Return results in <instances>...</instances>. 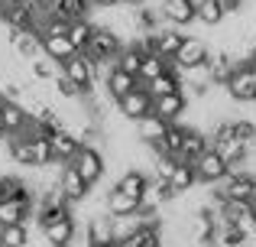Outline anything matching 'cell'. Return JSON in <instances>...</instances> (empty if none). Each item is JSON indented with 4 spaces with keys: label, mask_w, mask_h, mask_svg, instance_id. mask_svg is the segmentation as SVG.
Here are the masks:
<instances>
[{
    "label": "cell",
    "mask_w": 256,
    "mask_h": 247,
    "mask_svg": "<svg viewBox=\"0 0 256 247\" xmlns=\"http://www.w3.org/2000/svg\"><path fill=\"white\" fill-rule=\"evenodd\" d=\"M120 49H124V39L117 36V33L110 30V26L104 23H94V33H91V43H88V59H91L94 65H114L120 56Z\"/></svg>",
    "instance_id": "obj_1"
},
{
    "label": "cell",
    "mask_w": 256,
    "mask_h": 247,
    "mask_svg": "<svg viewBox=\"0 0 256 247\" xmlns=\"http://www.w3.org/2000/svg\"><path fill=\"white\" fill-rule=\"evenodd\" d=\"M211 146L227 159V166H230V169H244L246 156H250V150H246V146L240 143L237 137H234V124H224V121L214 127V133H211Z\"/></svg>",
    "instance_id": "obj_2"
},
{
    "label": "cell",
    "mask_w": 256,
    "mask_h": 247,
    "mask_svg": "<svg viewBox=\"0 0 256 247\" xmlns=\"http://www.w3.org/2000/svg\"><path fill=\"white\" fill-rule=\"evenodd\" d=\"M72 166L78 169V176H82L88 185H98L100 179H104V172H107V159H104V153H100L94 143L78 146V153L72 156Z\"/></svg>",
    "instance_id": "obj_3"
},
{
    "label": "cell",
    "mask_w": 256,
    "mask_h": 247,
    "mask_svg": "<svg viewBox=\"0 0 256 247\" xmlns=\"http://www.w3.org/2000/svg\"><path fill=\"white\" fill-rule=\"evenodd\" d=\"M39 234L46 237L52 247H72L78 237V218H75V208L65 211V215H56L52 221H46L39 228Z\"/></svg>",
    "instance_id": "obj_4"
},
{
    "label": "cell",
    "mask_w": 256,
    "mask_h": 247,
    "mask_svg": "<svg viewBox=\"0 0 256 247\" xmlns=\"http://www.w3.org/2000/svg\"><path fill=\"white\" fill-rule=\"evenodd\" d=\"M192 166H194V176H198V182H208V185H214V182H220V179L230 172V166H227V159L220 156L214 146H208V150H201L198 156L192 159Z\"/></svg>",
    "instance_id": "obj_5"
},
{
    "label": "cell",
    "mask_w": 256,
    "mask_h": 247,
    "mask_svg": "<svg viewBox=\"0 0 256 247\" xmlns=\"http://www.w3.org/2000/svg\"><path fill=\"white\" fill-rule=\"evenodd\" d=\"M62 72L72 78V82L82 88V95H91L94 91V78H98V65L88 59V52H75L72 59L62 62Z\"/></svg>",
    "instance_id": "obj_6"
},
{
    "label": "cell",
    "mask_w": 256,
    "mask_h": 247,
    "mask_svg": "<svg viewBox=\"0 0 256 247\" xmlns=\"http://www.w3.org/2000/svg\"><path fill=\"white\" fill-rule=\"evenodd\" d=\"M224 91H227V98H230V101H240V104L256 101V82H253V75H250V62H246V65L237 62V69L230 72Z\"/></svg>",
    "instance_id": "obj_7"
},
{
    "label": "cell",
    "mask_w": 256,
    "mask_h": 247,
    "mask_svg": "<svg viewBox=\"0 0 256 247\" xmlns=\"http://www.w3.org/2000/svg\"><path fill=\"white\" fill-rule=\"evenodd\" d=\"M150 111H152V95L146 91V85H143V82H140L136 88L130 91V95H124V98L117 101V114L124 117V121H130V124L136 121V117L150 114Z\"/></svg>",
    "instance_id": "obj_8"
},
{
    "label": "cell",
    "mask_w": 256,
    "mask_h": 247,
    "mask_svg": "<svg viewBox=\"0 0 256 247\" xmlns=\"http://www.w3.org/2000/svg\"><path fill=\"white\" fill-rule=\"evenodd\" d=\"M56 185L62 189V195L68 198L72 205H82L84 198H88V192H91V185L84 182L82 176H78V169L72 163H62L58 166V179H56Z\"/></svg>",
    "instance_id": "obj_9"
},
{
    "label": "cell",
    "mask_w": 256,
    "mask_h": 247,
    "mask_svg": "<svg viewBox=\"0 0 256 247\" xmlns=\"http://www.w3.org/2000/svg\"><path fill=\"white\" fill-rule=\"evenodd\" d=\"M159 17L169 26H192L194 23V0H159Z\"/></svg>",
    "instance_id": "obj_10"
},
{
    "label": "cell",
    "mask_w": 256,
    "mask_h": 247,
    "mask_svg": "<svg viewBox=\"0 0 256 247\" xmlns=\"http://www.w3.org/2000/svg\"><path fill=\"white\" fill-rule=\"evenodd\" d=\"M133 130H136V143H146V146H156L159 140L166 137V130H169V121H162L159 114H143L133 121Z\"/></svg>",
    "instance_id": "obj_11"
},
{
    "label": "cell",
    "mask_w": 256,
    "mask_h": 247,
    "mask_svg": "<svg viewBox=\"0 0 256 247\" xmlns=\"http://www.w3.org/2000/svg\"><path fill=\"white\" fill-rule=\"evenodd\" d=\"M49 146H52V163H72V156L78 153L82 140L68 130V127H58L49 133Z\"/></svg>",
    "instance_id": "obj_12"
},
{
    "label": "cell",
    "mask_w": 256,
    "mask_h": 247,
    "mask_svg": "<svg viewBox=\"0 0 256 247\" xmlns=\"http://www.w3.org/2000/svg\"><path fill=\"white\" fill-rule=\"evenodd\" d=\"M185 111H188V101H185V95H182V88L178 91H169V95H159V98H152V114H159L162 121H182L185 117Z\"/></svg>",
    "instance_id": "obj_13"
},
{
    "label": "cell",
    "mask_w": 256,
    "mask_h": 247,
    "mask_svg": "<svg viewBox=\"0 0 256 247\" xmlns=\"http://www.w3.org/2000/svg\"><path fill=\"white\" fill-rule=\"evenodd\" d=\"M136 85H140V78L130 75V72H124V69H117V65H110V72H107V78H104V91H107V98H110L114 104H117L124 95H130Z\"/></svg>",
    "instance_id": "obj_14"
},
{
    "label": "cell",
    "mask_w": 256,
    "mask_h": 247,
    "mask_svg": "<svg viewBox=\"0 0 256 247\" xmlns=\"http://www.w3.org/2000/svg\"><path fill=\"white\" fill-rule=\"evenodd\" d=\"M104 211L110 218H124V215H133V211H140V198L126 195L124 189H117V185H110L104 195Z\"/></svg>",
    "instance_id": "obj_15"
},
{
    "label": "cell",
    "mask_w": 256,
    "mask_h": 247,
    "mask_svg": "<svg viewBox=\"0 0 256 247\" xmlns=\"http://www.w3.org/2000/svg\"><path fill=\"white\" fill-rule=\"evenodd\" d=\"M211 56V46L204 43L201 36H185V43H182V49L175 52L172 62L178 65V69H185V65H194V62H204V59Z\"/></svg>",
    "instance_id": "obj_16"
},
{
    "label": "cell",
    "mask_w": 256,
    "mask_h": 247,
    "mask_svg": "<svg viewBox=\"0 0 256 247\" xmlns=\"http://www.w3.org/2000/svg\"><path fill=\"white\" fill-rule=\"evenodd\" d=\"M182 43H185V33H182L178 26L166 23L162 30L152 33V49H156L159 56H166V59H175V52L182 49Z\"/></svg>",
    "instance_id": "obj_17"
},
{
    "label": "cell",
    "mask_w": 256,
    "mask_h": 247,
    "mask_svg": "<svg viewBox=\"0 0 256 247\" xmlns=\"http://www.w3.org/2000/svg\"><path fill=\"white\" fill-rule=\"evenodd\" d=\"M0 111H4V137H16V133H23L26 127H30V121H32V117L26 114V108L16 104V101H4Z\"/></svg>",
    "instance_id": "obj_18"
},
{
    "label": "cell",
    "mask_w": 256,
    "mask_h": 247,
    "mask_svg": "<svg viewBox=\"0 0 256 247\" xmlns=\"http://www.w3.org/2000/svg\"><path fill=\"white\" fill-rule=\"evenodd\" d=\"M42 52H46L49 59H56L58 65H62L65 59H72L78 49L72 46L68 33H42Z\"/></svg>",
    "instance_id": "obj_19"
},
{
    "label": "cell",
    "mask_w": 256,
    "mask_h": 247,
    "mask_svg": "<svg viewBox=\"0 0 256 247\" xmlns=\"http://www.w3.org/2000/svg\"><path fill=\"white\" fill-rule=\"evenodd\" d=\"M208 69H211V85L224 88L227 78H230V72L237 69V59H234L227 49H218V52H211V56H208Z\"/></svg>",
    "instance_id": "obj_20"
},
{
    "label": "cell",
    "mask_w": 256,
    "mask_h": 247,
    "mask_svg": "<svg viewBox=\"0 0 256 247\" xmlns=\"http://www.w3.org/2000/svg\"><path fill=\"white\" fill-rule=\"evenodd\" d=\"M46 13L49 17H58V20H78V17H88L91 13V0H49L46 4Z\"/></svg>",
    "instance_id": "obj_21"
},
{
    "label": "cell",
    "mask_w": 256,
    "mask_h": 247,
    "mask_svg": "<svg viewBox=\"0 0 256 247\" xmlns=\"http://www.w3.org/2000/svg\"><path fill=\"white\" fill-rule=\"evenodd\" d=\"M208 146H211V133H204L201 127H188V133H185V140H182L178 156H175V159H185V163H192V159L198 156L201 150H208Z\"/></svg>",
    "instance_id": "obj_22"
},
{
    "label": "cell",
    "mask_w": 256,
    "mask_h": 247,
    "mask_svg": "<svg viewBox=\"0 0 256 247\" xmlns=\"http://www.w3.org/2000/svg\"><path fill=\"white\" fill-rule=\"evenodd\" d=\"M194 185H198V176H194V166H192V163H185V159H178V163H175V169H172V176H169V189H172V195H182V192H192Z\"/></svg>",
    "instance_id": "obj_23"
},
{
    "label": "cell",
    "mask_w": 256,
    "mask_h": 247,
    "mask_svg": "<svg viewBox=\"0 0 256 247\" xmlns=\"http://www.w3.org/2000/svg\"><path fill=\"white\" fill-rule=\"evenodd\" d=\"M146 85V91H150L152 98H159V95H169V91H178L182 88V78H178V69H166V72H159L156 78H150V82H143Z\"/></svg>",
    "instance_id": "obj_24"
},
{
    "label": "cell",
    "mask_w": 256,
    "mask_h": 247,
    "mask_svg": "<svg viewBox=\"0 0 256 247\" xmlns=\"http://www.w3.org/2000/svg\"><path fill=\"white\" fill-rule=\"evenodd\" d=\"M194 20H201L204 26H220L227 20L220 0H194Z\"/></svg>",
    "instance_id": "obj_25"
},
{
    "label": "cell",
    "mask_w": 256,
    "mask_h": 247,
    "mask_svg": "<svg viewBox=\"0 0 256 247\" xmlns=\"http://www.w3.org/2000/svg\"><path fill=\"white\" fill-rule=\"evenodd\" d=\"M146 182H150V176H146L143 169H126V172H120L117 176V189H124L126 195H133V198H140L143 195V189H146Z\"/></svg>",
    "instance_id": "obj_26"
},
{
    "label": "cell",
    "mask_w": 256,
    "mask_h": 247,
    "mask_svg": "<svg viewBox=\"0 0 256 247\" xmlns=\"http://www.w3.org/2000/svg\"><path fill=\"white\" fill-rule=\"evenodd\" d=\"M143 56H146V52L140 49V46H136V39H133V43H126L124 49H120V56H117V62H114V65L140 78V65H143Z\"/></svg>",
    "instance_id": "obj_27"
},
{
    "label": "cell",
    "mask_w": 256,
    "mask_h": 247,
    "mask_svg": "<svg viewBox=\"0 0 256 247\" xmlns=\"http://www.w3.org/2000/svg\"><path fill=\"white\" fill-rule=\"evenodd\" d=\"M0 244L4 247H26L30 244V221L0 224Z\"/></svg>",
    "instance_id": "obj_28"
},
{
    "label": "cell",
    "mask_w": 256,
    "mask_h": 247,
    "mask_svg": "<svg viewBox=\"0 0 256 247\" xmlns=\"http://www.w3.org/2000/svg\"><path fill=\"white\" fill-rule=\"evenodd\" d=\"M91 33H94L91 17H78V20H72V23H68V39H72V46H75L78 52L88 49V43H91Z\"/></svg>",
    "instance_id": "obj_29"
},
{
    "label": "cell",
    "mask_w": 256,
    "mask_h": 247,
    "mask_svg": "<svg viewBox=\"0 0 256 247\" xmlns=\"http://www.w3.org/2000/svg\"><path fill=\"white\" fill-rule=\"evenodd\" d=\"M58 69H62V65H58L56 59H49L46 52H42V56H36V59H30V75L39 78V82H52V78L58 75Z\"/></svg>",
    "instance_id": "obj_30"
},
{
    "label": "cell",
    "mask_w": 256,
    "mask_h": 247,
    "mask_svg": "<svg viewBox=\"0 0 256 247\" xmlns=\"http://www.w3.org/2000/svg\"><path fill=\"white\" fill-rule=\"evenodd\" d=\"M172 59H166V56H159V52H150V56H143V65H140V82H150V78H156L159 72H166V69H172Z\"/></svg>",
    "instance_id": "obj_31"
},
{
    "label": "cell",
    "mask_w": 256,
    "mask_h": 247,
    "mask_svg": "<svg viewBox=\"0 0 256 247\" xmlns=\"http://www.w3.org/2000/svg\"><path fill=\"white\" fill-rule=\"evenodd\" d=\"M52 85H56V95L62 98V101H78V98H84V95H82V88H78V85L72 82V78L65 75L62 69H58V75L52 78Z\"/></svg>",
    "instance_id": "obj_32"
},
{
    "label": "cell",
    "mask_w": 256,
    "mask_h": 247,
    "mask_svg": "<svg viewBox=\"0 0 256 247\" xmlns=\"http://www.w3.org/2000/svg\"><path fill=\"white\" fill-rule=\"evenodd\" d=\"M230 124H234V137H237L246 150H253L256 146V124L253 121H230Z\"/></svg>",
    "instance_id": "obj_33"
},
{
    "label": "cell",
    "mask_w": 256,
    "mask_h": 247,
    "mask_svg": "<svg viewBox=\"0 0 256 247\" xmlns=\"http://www.w3.org/2000/svg\"><path fill=\"white\" fill-rule=\"evenodd\" d=\"M110 7H120V0H91V10H110Z\"/></svg>",
    "instance_id": "obj_34"
},
{
    "label": "cell",
    "mask_w": 256,
    "mask_h": 247,
    "mask_svg": "<svg viewBox=\"0 0 256 247\" xmlns=\"http://www.w3.org/2000/svg\"><path fill=\"white\" fill-rule=\"evenodd\" d=\"M250 75H253V82H256V59H250Z\"/></svg>",
    "instance_id": "obj_35"
},
{
    "label": "cell",
    "mask_w": 256,
    "mask_h": 247,
    "mask_svg": "<svg viewBox=\"0 0 256 247\" xmlns=\"http://www.w3.org/2000/svg\"><path fill=\"white\" fill-rule=\"evenodd\" d=\"M32 4H39V7H46V4H49V0H32Z\"/></svg>",
    "instance_id": "obj_36"
},
{
    "label": "cell",
    "mask_w": 256,
    "mask_h": 247,
    "mask_svg": "<svg viewBox=\"0 0 256 247\" xmlns=\"http://www.w3.org/2000/svg\"><path fill=\"white\" fill-rule=\"evenodd\" d=\"M253 59H256V36H253Z\"/></svg>",
    "instance_id": "obj_37"
},
{
    "label": "cell",
    "mask_w": 256,
    "mask_h": 247,
    "mask_svg": "<svg viewBox=\"0 0 256 247\" xmlns=\"http://www.w3.org/2000/svg\"><path fill=\"white\" fill-rule=\"evenodd\" d=\"M0 101H4V95H0Z\"/></svg>",
    "instance_id": "obj_38"
},
{
    "label": "cell",
    "mask_w": 256,
    "mask_h": 247,
    "mask_svg": "<svg viewBox=\"0 0 256 247\" xmlns=\"http://www.w3.org/2000/svg\"><path fill=\"white\" fill-rule=\"evenodd\" d=\"M0 247H4V244H0Z\"/></svg>",
    "instance_id": "obj_39"
}]
</instances>
